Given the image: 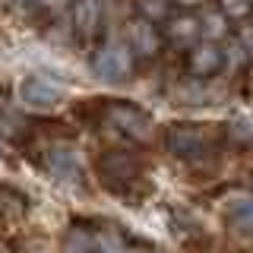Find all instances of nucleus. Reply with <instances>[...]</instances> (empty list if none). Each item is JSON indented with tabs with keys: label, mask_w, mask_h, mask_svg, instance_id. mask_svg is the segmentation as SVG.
<instances>
[{
	"label": "nucleus",
	"mask_w": 253,
	"mask_h": 253,
	"mask_svg": "<svg viewBox=\"0 0 253 253\" xmlns=\"http://www.w3.org/2000/svg\"><path fill=\"white\" fill-rule=\"evenodd\" d=\"M51 168L57 174H79V158L73 152H54L51 155Z\"/></svg>",
	"instance_id": "1a4fd4ad"
},
{
	"label": "nucleus",
	"mask_w": 253,
	"mask_h": 253,
	"mask_svg": "<svg viewBox=\"0 0 253 253\" xmlns=\"http://www.w3.org/2000/svg\"><path fill=\"white\" fill-rule=\"evenodd\" d=\"M225 10L231 16H241L244 10H247V0H225Z\"/></svg>",
	"instance_id": "9b49d317"
},
{
	"label": "nucleus",
	"mask_w": 253,
	"mask_h": 253,
	"mask_svg": "<svg viewBox=\"0 0 253 253\" xmlns=\"http://www.w3.org/2000/svg\"><path fill=\"white\" fill-rule=\"evenodd\" d=\"M114 124H121L133 136H146L149 133V117L139 114V111H133V108H114Z\"/></svg>",
	"instance_id": "39448f33"
},
{
	"label": "nucleus",
	"mask_w": 253,
	"mask_h": 253,
	"mask_svg": "<svg viewBox=\"0 0 253 253\" xmlns=\"http://www.w3.org/2000/svg\"><path fill=\"white\" fill-rule=\"evenodd\" d=\"M168 142H171V152L180 155V158H203L209 152V139L196 126H174Z\"/></svg>",
	"instance_id": "7ed1b4c3"
},
{
	"label": "nucleus",
	"mask_w": 253,
	"mask_h": 253,
	"mask_svg": "<svg viewBox=\"0 0 253 253\" xmlns=\"http://www.w3.org/2000/svg\"><path fill=\"white\" fill-rule=\"evenodd\" d=\"M133 44H136L139 54H152L158 47V38H155V32L149 29L146 22H136V26H133Z\"/></svg>",
	"instance_id": "6e6552de"
},
{
	"label": "nucleus",
	"mask_w": 253,
	"mask_h": 253,
	"mask_svg": "<svg viewBox=\"0 0 253 253\" xmlns=\"http://www.w3.org/2000/svg\"><path fill=\"white\" fill-rule=\"evenodd\" d=\"M206 32H209V35H218V32H221V19H215V16H212V19L206 22Z\"/></svg>",
	"instance_id": "f8f14e48"
},
{
	"label": "nucleus",
	"mask_w": 253,
	"mask_h": 253,
	"mask_svg": "<svg viewBox=\"0 0 253 253\" xmlns=\"http://www.w3.org/2000/svg\"><path fill=\"white\" fill-rule=\"evenodd\" d=\"M130 67H133V57L124 44H108V47H101L98 57H95V73L101 79H111V83L124 79L130 73Z\"/></svg>",
	"instance_id": "f03ea898"
},
{
	"label": "nucleus",
	"mask_w": 253,
	"mask_h": 253,
	"mask_svg": "<svg viewBox=\"0 0 253 253\" xmlns=\"http://www.w3.org/2000/svg\"><path fill=\"white\" fill-rule=\"evenodd\" d=\"M76 26L83 35H92L95 26H98V0H83L76 6Z\"/></svg>",
	"instance_id": "0eeeda50"
},
{
	"label": "nucleus",
	"mask_w": 253,
	"mask_h": 253,
	"mask_svg": "<svg viewBox=\"0 0 253 253\" xmlns=\"http://www.w3.org/2000/svg\"><path fill=\"white\" fill-rule=\"evenodd\" d=\"M218 63H221V54L215 44H200L193 51V57H190L193 73H212V70H218Z\"/></svg>",
	"instance_id": "423d86ee"
},
{
	"label": "nucleus",
	"mask_w": 253,
	"mask_h": 253,
	"mask_svg": "<svg viewBox=\"0 0 253 253\" xmlns=\"http://www.w3.org/2000/svg\"><path fill=\"white\" fill-rule=\"evenodd\" d=\"M19 101L26 108H35V111H51L63 101V85L54 83L47 76H26L19 79Z\"/></svg>",
	"instance_id": "f257e3e1"
},
{
	"label": "nucleus",
	"mask_w": 253,
	"mask_h": 253,
	"mask_svg": "<svg viewBox=\"0 0 253 253\" xmlns=\"http://www.w3.org/2000/svg\"><path fill=\"white\" fill-rule=\"evenodd\" d=\"M221 209H225L228 221H231L237 231L253 234V196H250V193H234V196H228V200L221 203Z\"/></svg>",
	"instance_id": "20e7f679"
},
{
	"label": "nucleus",
	"mask_w": 253,
	"mask_h": 253,
	"mask_svg": "<svg viewBox=\"0 0 253 253\" xmlns=\"http://www.w3.org/2000/svg\"><path fill=\"white\" fill-rule=\"evenodd\" d=\"M196 29H200V26H196L193 19H180V22H174V35H177V38H187V35H193Z\"/></svg>",
	"instance_id": "9d476101"
}]
</instances>
